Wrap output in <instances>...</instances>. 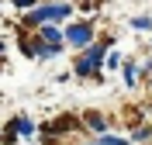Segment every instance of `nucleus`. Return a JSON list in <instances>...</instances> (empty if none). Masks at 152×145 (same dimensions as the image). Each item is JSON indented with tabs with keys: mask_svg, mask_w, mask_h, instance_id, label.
Masks as SVG:
<instances>
[{
	"mask_svg": "<svg viewBox=\"0 0 152 145\" xmlns=\"http://www.w3.org/2000/svg\"><path fill=\"white\" fill-rule=\"evenodd\" d=\"M42 35H45V42H52V45L59 48V31L56 28H42Z\"/></svg>",
	"mask_w": 152,
	"mask_h": 145,
	"instance_id": "20e7f679",
	"label": "nucleus"
},
{
	"mask_svg": "<svg viewBox=\"0 0 152 145\" xmlns=\"http://www.w3.org/2000/svg\"><path fill=\"white\" fill-rule=\"evenodd\" d=\"M100 55H104V45H94L90 48V52H86L83 59H80V62H76V73H90V69H97V62H100Z\"/></svg>",
	"mask_w": 152,
	"mask_h": 145,
	"instance_id": "f03ea898",
	"label": "nucleus"
},
{
	"mask_svg": "<svg viewBox=\"0 0 152 145\" xmlns=\"http://www.w3.org/2000/svg\"><path fill=\"white\" fill-rule=\"evenodd\" d=\"M66 38L76 42V45H86L90 42V28H83V24H73V28H66Z\"/></svg>",
	"mask_w": 152,
	"mask_h": 145,
	"instance_id": "7ed1b4c3",
	"label": "nucleus"
},
{
	"mask_svg": "<svg viewBox=\"0 0 152 145\" xmlns=\"http://www.w3.org/2000/svg\"><path fill=\"white\" fill-rule=\"evenodd\" d=\"M18 131H24V135H31V121H24V117H21V121H18Z\"/></svg>",
	"mask_w": 152,
	"mask_h": 145,
	"instance_id": "423d86ee",
	"label": "nucleus"
},
{
	"mask_svg": "<svg viewBox=\"0 0 152 145\" xmlns=\"http://www.w3.org/2000/svg\"><path fill=\"white\" fill-rule=\"evenodd\" d=\"M132 24H135V28H138V31H145V28H149V24H152V17H135Z\"/></svg>",
	"mask_w": 152,
	"mask_h": 145,
	"instance_id": "39448f33",
	"label": "nucleus"
},
{
	"mask_svg": "<svg viewBox=\"0 0 152 145\" xmlns=\"http://www.w3.org/2000/svg\"><path fill=\"white\" fill-rule=\"evenodd\" d=\"M56 17H69V7L56 4V7H35V10L28 14L31 24H45V21H56Z\"/></svg>",
	"mask_w": 152,
	"mask_h": 145,
	"instance_id": "f257e3e1",
	"label": "nucleus"
}]
</instances>
